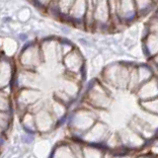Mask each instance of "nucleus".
I'll return each mask as SVG.
<instances>
[{"label": "nucleus", "instance_id": "obj_1", "mask_svg": "<svg viewBox=\"0 0 158 158\" xmlns=\"http://www.w3.org/2000/svg\"><path fill=\"white\" fill-rule=\"evenodd\" d=\"M44 60L43 51L37 42H29L20 51V64L26 71H34L40 62Z\"/></svg>", "mask_w": 158, "mask_h": 158}, {"label": "nucleus", "instance_id": "obj_2", "mask_svg": "<svg viewBox=\"0 0 158 158\" xmlns=\"http://www.w3.org/2000/svg\"><path fill=\"white\" fill-rule=\"evenodd\" d=\"M34 115L38 132L48 131L56 126V118H53L51 110L48 109L43 108Z\"/></svg>", "mask_w": 158, "mask_h": 158}, {"label": "nucleus", "instance_id": "obj_3", "mask_svg": "<svg viewBox=\"0 0 158 158\" xmlns=\"http://www.w3.org/2000/svg\"><path fill=\"white\" fill-rule=\"evenodd\" d=\"M51 158H75L70 142L62 141L54 146L52 151Z\"/></svg>", "mask_w": 158, "mask_h": 158}, {"label": "nucleus", "instance_id": "obj_4", "mask_svg": "<svg viewBox=\"0 0 158 158\" xmlns=\"http://www.w3.org/2000/svg\"><path fill=\"white\" fill-rule=\"evenodd\" d=\"M79 56H80V54L77 53L76 49L73 48L71 52H69L68 53H66L65 56H63V58H62L63 64L69 74H71L73 72H78L79 68H80L81 64L78 63Z\"/></svg>", "mask_w": 158, "mask_h": 158}, {"label": "nucleus", "instance_id": "obj_5", "mask_svg": "<svg viewBox=\"0 0 158 158\" xmlns=\"http://www.w3.org/2000/svg\"><path fill=\"white\" fill-rule=\"evenodd\" d=\"M21 140L24 142V143H32L34 141V136L33 135H23L21 136Z\"/></svg>", "mask_w": 158, "mask_h": 158}, {"label": "nucleus", "instance_id": "obj_6", "mask_svg": "<svg viewBox=\"0 0 158 158\" xmlns=\"http://www.w3.org/2000/svg\"><path fill=\"white\" fill-rule=\"evenodd\" d=\"M20 39H21V41H27L28 40V37H27V35H24V34H21L20 35Z\"/></svg>", "mask_w": 158, "mask_h": 158}]
</instances>
